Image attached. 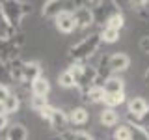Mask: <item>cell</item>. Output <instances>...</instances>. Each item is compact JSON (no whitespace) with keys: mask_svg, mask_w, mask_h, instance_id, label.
<instances>
[{"mask_svg":"<svg viewBox=\"0 0 149 140\" xmlns=\"http://www.w3.org/2000/svg\"><path fill=\"white\" fill-rule=\"evenodd\" d=\"M147 110H149V105H147V101L143 99V97H132V99L129 101V116L130 118H143V116L147 114Z\"/></svg>","mask_w":149,"mask_h":140,"instance_id":"52a82bcc","label":"cell"},{"mask_svg":"<svg viewBox=\"0 0 149 140\" xmlns=\"http://www.w3.org/2000/svg\"><path fill=\"white\" fill-rule=\"evenodd\" d=\"M52 114H54V106H52V105H47V106H43V108L39 110V116H41L43 120H47V121H50Z\"/></svg>","mask_w":149,"mask_h":140,"instance_id":"d4e9b609","label":"cell"},{"mask_svg":"<svg viewBox=\"0 0 149 140\" xmlns=\"http://www.w3.org/2000/svg\"><path fill=\"white\" fill-rule=\"evenodd\" d=\"M11 71H9V67H6L2 62H0V84L2 86H8L9 82H11Z\"/></svg>","mask_w":149,"mask_h":140,"instance_id":"cb8c5ba5","label":"cell"},{"mask_svg":"<svg viewBox=\"0 0 149 140\" xmlns=\"http://www.w3.org/2000/svg\"><path fill=\"white\" fill-rule=\"evenodd\" d=\"M102 64L106 65V71L108 73H121V71H127L129 69L130 58H129V54H125V52H114L106 60H102Z\"/></svg>","mask_w":149,"mask_h":140,"instance_id":"277c9868","label":"cell"},{"mask_svg":"<svg viewBox=\"0 0 149 140\" xmlns=\"http://www.w3.org/2000/svg\"><path fill=\"white\" fill-rule=\"evenodd\" d=\"M58 84L62 88H74V78H73V75L65 69L63 73H60L58 75Z\"/></svg>","mask_w":149,"mask_h":140,"instance_id":"44dd1931","label":"cell"},{"mask_svg":"<svg viewBox=\"0 0 149 140\" xmlns=\"http://www.w3.org/2000/svg\"><path fill=\"white\" fill-rule=\"evenodd\" d=\"M102 103L106 105V108H114L125 103V93H104V99Z\"/></svg>","mask_w":149,"mask_h":140,"instance_id":"e0dca14e","label":"cell"},{"mask_svg":"<svg viewBox=\"0 0 149 140\" xmlns=\"http://www.w3.org/2000/svg\"><path fill=\"white\" fill-rule=\"evenodd\" d=\"M30 90H32V95H36V97H47V95H49V92H50L49 78H47V77H39L37 80L32 82Z\"/></svg>","mask_w":149,"mask_h":140,"instance_id":"30bf717a","label":"cell"},{"mask_svg":"<svg viewBox=\"0 0 149 140\" xmlns=\"http://www.w3.org/2000/svg\"><path fill=\"white\" fill-rule=\"evenodd\" d=\"M50 127H52L56 133H65L67 131V125H69V116H67V112H63V110H60V108H54V114H52V118H50Z\"/></svg>","mask_w":149,"mask_h":140,"instance_id":"ba28073f","label":"cell"},{"mask_svg":"<svg viewBox=\"0 0 149 140\" xmlns=\"http://www.w3.org/2000/svg\"><path fill=\"white\" fill-rule=\"evenodd\" d=\"M6 140H28V131L22 123H11L8 129Z\"/></svg>","mask_w":149,"mask_h":140,"instance_id":"4fadbf2b","label":"cell"},{"mask_svg":"<svg viewBox=\"0 0 149 140\" xmlns=\"http://www.w3.org/2000/svg\"><path fill=\"white\" fill-rule=\"evenodd\" d=\"M130 129V140H149V131L140 123H127Z\"/></svg>","mask_w":149,"mask_h":140,"instance_id":"2e32d148","label":"cell"},{"mask_svg":"<svg viewBox=\"0 0 149 140\" xmlns=\"http://www.w3.org/2000/svg\"><path fill=\"white\" fill-rule=\"evenodd\" d=\"M28 9H32V8H28V4H24V2H15V0L0 2V13H2L6 24L11 28V30L21 24L22 17H24V13Z\"/></svg>","mask_w":149,"mask_h":140,"instance_id":"7a4b0ae2","label":"cell"},{"mask_svg":"<svg viewBox=\"0 0 149 140\" xmlns=\"http://www.w3.org/2000/svg\"><path fill=\"white\" fill-rule=\"evenodd\" d=\"M101 123L104 125V127H116L118 125V121H119V116H118V112H116L114 108H104V110H101Z\"/></svg>","mask_w":149,"mask_h":140,"instance_id":"9a60e30c","label":"cell"},{"mask_svg":"<svg viewBox=\"0 0 149 140\" xmlns=\"http://www.w3.org/2000/svg\"><path fill=\"white\" fill-rule=\"evenodd\" d=\"M84 99L90 101V103H102V99H104V90H102V86H101V84L93 86L91 90L84 95Z\"/></svg>","mask_w":149,"mask_h":140,"instance_id":"d6986e66","label":"cell"},{"mask_svg":"<svg viewBox=\"0 0 149 140\" xmlns=\"http://www.w3.org/2000/svg\"><path fill=\"white\" fill-rule=\"evenodd\" d=\"M123 24H125V17H123L121 11L112 13V15L106 19V22H104L106 28H114V30H119V32H121V28H123Z\"/></svg>","mask_w":149,"mask_h":140,"instance_id":"ac0fdd59","label":"cell"},{"mask_svg":"<svg viewBox=\"0 0 149 140\" xmlns=\"http://www.w3.org/2000/svg\"><path fill=\"white\" fill-rule=\"evenodd\" d=\"M73 17L77 22V28H90L91 24H95V15L93 9L88 6H78L73 9Z\"/></svg>","mask_w":149,"mask_h":140,"instance_id":"5b68a950","label":"cell"},{"mask_svg":"<svg viewBox=\"0 0 149 140\" xmlns=\"http://www.w3.org/2000/svg\"><path fill=\"white\" fill-rule=\"evenodd\" d=\"M9 95H11V90H9V86H2V84H0V105H2V103L6 101Z\"/></svg>","mask_w":149,"mask_h":140,"instance_id":"484cf974","label":"cell"},{"mask_svg":"<svg viewBox=\"0 0 149 140\" xmlns=\"http://www.w3.org/2000/svg\"><path fill=\"white\" fill-rule=\"evenodd\" d=\"M114 140H130V129H129L127 123L116 127V131H114Z\"/></svg>","mask_w":149,"mask_h":140,"instance_id":"7402d4cb","label":"cell"},{"mask_svg":"<svg viewBox=\"0 0 149 140\" xmlns=\"http://www.w3.org/2000/svg\"><path fill=\"white\" fill-rule=\"evenodd\" d=\"M102 90H104V93H125V82L119 77H108L104 78Z\"/></svg>","mask_w":149,"mask_h":140,"instance_id":"9c48e42d","label":"cell"},{"mask_svg":"<svg viewBox=\"0 0 149 140\" xmlns=\"http://www.w3.org/2000/svg\"><path fill=\"white\" fill-rule=\"evenodd\" d=\"M99 45H101V34H90L69 49V56H71V60H74V64H82L86 58L95 54Z\"/></svg>","mask_w":149,"mask_h":140,"instance_id":"6da1fadb","label":"cell"},{"mask_svg":"<svg viewBox=\"0 0 149 140\" xmlns=\"http://www.w3.org/2000/svg\"><path fill=\"white\" fill-rule=\"evenodd\" d=\"M69 123L71 125H84L88 120H90V112H88L84 106H77L69 112Z\"/></svg>","mask_w":149,"mask_h":140,"instance_id":"8fae6325","label":"cell"},{"mask_svg":"<svg viewBox=\"0 0 149 140\" xmlns=\"http://www.w3.org/2000/svg\"><path fill=\"white\" fill-rule=\"evenodd\" d=\"M140 49H142L143 52L149 54V36H146V37H142V39H140Z\"/></svg>","mask_w":149,"mask_h":140,"instance_id":"4316f807","label":"cell"},{"mask_svg":"<svg viewBox=\"0 0 149 140\" xmlns=\"http://www.w3.org/2000/svg\"><path fill=\"white\" fill-rule=\"evenodd\" d=\"M143 77H146V80L149 82V69H147V71H146V75H143Z\"/></svg>","mask_w":149,"mask_h":140,"instance_id":"f1b7e54d","label":"cell"},{"mask_svg":"<svg viewBox=\"0 0 149 140\" xmlns=\"http://www.w3.org/2000/svg\"><path fill=\"white\" fill-rule=\"evenodd\" d=\"M54 22H56V28H58L62 34H71V32L77 30V22H74L73 11H69V9H63V11L54 19Z\"/></svg>","mask_w":149,"mask_h":140,"instance_id":"8992f818","label":"cell"},{"mask_svg":"<svg viewBox=\"0 0 149 140\" xmlns=\"http://www.w3.org/2000/svg\"><path fill=\"white\" fill-rule=\"evenodd\" d=\"M6 127H8V116H4L2 112H0V131L6 129Z\"/></svg>","mask_w":149,"mask_h":140,"instance_id":"83f0119b","label":"cell"},{"mask_svg":"<svg viewBox=\"0 0 149 140\" xmlns=\"http://www.w3.org/2000/svg\"><path fill=\"white\" fill-rule=\"evenodd\" d=\"M63 2H58V0H49V2L43 4V17H58L60 13L63 11Z\"/></svg>","mask_w":149,"mask_h":140,"instance_id":"5bb4252c","label":"cell"},{"mask_svg":"<svg viewBox=\"0 0 149 140\" xmlns=\"http://www.w3.org/2000/svg\"><path fill=\"white\" fill-rule=\"evenodd\" d=\"M99 34H101V41H104V43H116L119 39V30H114V28L104 26Z\"/></svg>","mask_w":149,"mask_h":140,"instance_id":"ffe728a7","label":"cell"},{"mask_svg":"<svg viewBox=\"0 0 149 140\" xmlns=\"http://www.w3.org/2000/svg\"><path fill=\"white\" fill-rule=\"evenodd\" d=\"M11 71V78L17 80L19 84H30L37 80L41 75V65L39 62H22V64H17V67H9Z\"/></svg>","mask_w":149,"mask_h":140,"instance_id":"3957f363","label":"cell"},{"mask_svg":"<svg viewBox=\"0 0 149 140\" xmlns=\"http://www.w3.org/2000/svg\"><path fill=\"white\" fill-rule=\"evenodd\" d=\"M19 106H21V97H19L17 93H11V95L0 105V108H2L4 116H9V114H15L19 110Z\"/></svg>","mask_w":149,"mask_h":140,"instance_id":"7c38bea8","label":"cell"},{"mask_svg":"<svg viewBox=\"0 0 149 140\" xmlns=\"http://www.w3.org/2000/svg\"><path fill=\"white\" fill-rule=\"evenodd\" d=\"M49 105V101H47V97H36V95H32L30 97V106H32V110H36V112H39L43 106Z\"/></svg>","mask_w":149,"mask_h":140,"instance_id":"603a6c76","label":"cell"}]
</instances>
